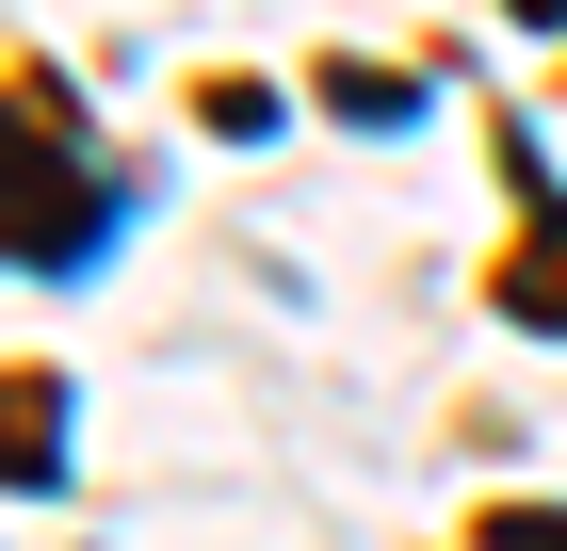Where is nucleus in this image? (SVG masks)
<instances>
[{
	"mask_svg": "<svg viewBox=\"0 0 567 551\" xmlns=\"http://www.w3.org/2000/svg\"><path fill=\"white\" fill-rule=\"evenodd\" d=\"M17 259H33V276H82L97 259V195H82V163L49 146V82H33V114H17Z\"/></svg>",
	"mask_w": 567,
	"mask_h": 551,
	"instance_id": "obj_1",
	"label": "nucleus"
},
{
	"mask_svg": "<svg viewBox=\"0 0 567 551\" xmlns=\"http://www.w3.org/2000/svg\"><path fill=\"white\" fill-rule=\"evenodd\" d=\"M324 98H341V114H357V130H405V114H422V98H405V82H390V65H324Z\"/></svg>",
	"mask_w": 567,
	"mask_h": 551,
	"instance_id": "obj_3",
	"label": "nucleus"
},
{
	"mask_svg": "<svg viewBox=\"0 0 567 551\" xmlns=\"http://www.w3.org/2000/svg\"><path fill=\"white\" fill-rule=\"evenodd\" d=\"M503 325H551L567 340V212H535V244L503 259Z\"/></svg>",
	"mask_w": 567,
	"mask_h": 551,
	"instance_id": "obj_2",
	"label": "nucleus"
},
{
	"mask_svg": "<svg viewBox=\"0 0 567 551\" xmlns=\"http://www.w3.org/2000/svg\"><path fill=\"white\" fill-rule=\"evenodd\" d=\"M486 551H567V519H551V503H503V519H486Z\"/></svg>",
	"mask_w": 567,
	"mask_h": 551,
	"instance_id": "obj_4",
	"label": "nucleus"
},
{
	"mask_svg": "<svg viewBox=\"0 0 567 551\" xmlns=\"http://www.w3.org/2000/svg\"><path fill=\"white\" fill-rule=\"evenodd\" d=\"M503 17H535V33H567V0H503Z\"/></svg>",
	"mask_w": 567,
	"mask_h": 551,
	"instance_id": "obj_5",
	"label": "nucleus"
}]
</instances>
